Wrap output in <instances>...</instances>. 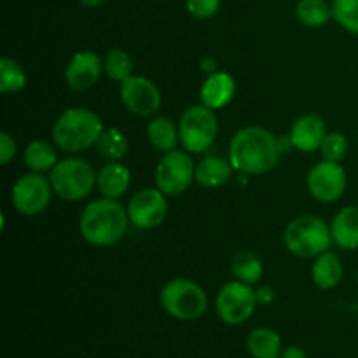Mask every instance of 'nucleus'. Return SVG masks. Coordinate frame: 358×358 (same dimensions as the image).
Instances as JSON below:
<instances>
[{
	"mask_svg": "<svg viewBox=\"0 0 358 358\" xmlns=\"http://www.w3.org/2000/svg\"><path fill=\"white\" fill-rule=\"evenodd\" d=\"M282 143L262 126H245L238 129L229 142L227 159L234 171L241 175H264L278 164Z\"/></svg>",
	"mask_w": 358,
	"mask_h": 358,
	"instance_id": "obj_1",
	"label": "nucleus"
},
{
	"mask_svg": "<svg viewBox=\"0 0 358 358\" xmlns=\"http://www.w3.org/2000/svg\"><path fill=\"white\" fill-rule=\"evenodd\" d=\"M128 210L112 198L94 199L79 217V233L94 247H112L124 238L129 226Z\"/></svg>",
	"mask_w": 358,
	"mask_h": 358,
	"instance_id": "obj_2",
	"label": "nucleus"
},
{
	"mask_svg": "<svg viewBox=\"0 0 358 358\" xmlns=\"http://www.w3.org/2000/svg\"><path fill=\"white\" fill-rule=\"evenodd\" d=\"M103 133V122L96 112L84 107L66 108L52 124V142L59 150L79 154L96 145Z\"/></svg>",
	"mask_w": 358,
	"mask_h": 358,
	"instance_id": "obj_3",
	"label": "nucleus"
},
{
	"mask_svg": "<svg viewBox=\"0 0 358 358\" xmlns=\"http://www.w3.org/2000/svg\"><path fill=\"white\" fill-rule=\"evenodd\" d=\"M287 250L301 259L318 257L331 248V226L317 215H299L290 220L283 234Z\"/></svg>",
	"mask_w": 358,
	"mask_h": 358,
	"instance_id": "obj_4",
	"label": "nucleus"
},
{
	"mask_svg": "<svg viewBox=\"0 0 358 358\" xmlns=\"http://www.w3.org/2000/svg\"><path fill=\"white\" fill-rule=\"evenodd\" d=\"M161 308L171 318L192 322L201 318L208 310V297L196 282L187 278H173L161 289Z\"/></svg>",
	"mask_w": 358,
	"mask_h": 358,
	"instance_id": "obj_5",
	"label": "nucleus"
},
{
	"mask_svg": "<svg viewBox=\"0 0 358 358\" xmlns=\"http://www.w3.org/2000/svg\"><path fill=\"white\" fill-rule=\"evenodd\" d=\"M98 173L80 157H65L49 171V182L58 198L65 201H80L93 192Z\"/></svg>",
	"mask_w": 358,
	"mask_h": 358,
	"instance_id": "obj_6",
	"label": "nucleus"
},
{
	"mask_svg": "<svg viewBox=\"0 0 358 358\" xmlns=\"http://www.w3.org/2000/svg\"><path fill=\"white\" fill-rule=\"evenodd\" d=\"M219 133V121L215 110L206 105H192L182 112L178 119V136L184 150L191 154H203L213 145Z\"/></svg>",
	"mask_w": 358,
	"mask_h": 358,
	"instance_id": "obj_7",
	"label": "nucleus"
},
{
	"mask_svg": "<svg viewBox=\"0 0 358 358\" xmlns=\"http://www.w3.org/2000/svg\"><path fill=\"white\" fill-rule=\"evenodd\" d=\"M196 180V164L187 150L164 152L156 166V187L168 198L180 196Z\"/></svg>",
	"mask_w": 358,
	"mask_h": 358,
	"instance_id": "obj_8",
	"label": "nucleus"
},
{
	"mask_svg": "<svg viewBox=\"0 0 358 358\" xmlns=\"http://www.w3.org/2000/svg\"><path fill=\"white\" fill-rule=\"evenodd\" d=\"M257 304V296L252 285L238 280L226 283L215 297L217 315L227 325H241L250 320Z\"/></svg>",
	"mask_w": 358,
	"mask_h": 358,
	"instance_id": "obj_9",
	"label": "nucleus"
},
{
	"mask_svg": "<svg viewBox=\"0 0 358 358\" xmlns=\"http://www.w3.org/2000/svg\"><path fill=\"white\" fill-rule=\"evenodd\" d=\"M55 194L49 177L45 178L44 173H35L30 171L27 175H21L13 185V205L21 215L35 217L44 212L51 203V196Z\"/></svg>",
	"mask_w": 358,
	"mask_h": 358,
	"instance_id": "obj_10",
	"label": "nucleus"
},
{
	"mask_svg": "<svg viewBox=\"0 0 358 358\" xmlns=\"http://www.w3.org/2000/svg\"><path fill=\"white\" fill-rule=\"evenodd\" d=\"M310 194L320 203H334L345 194L348 177L339 163L322 159L310 170L306 178Z\"/></svg>",
	"mask_w": 358,
	"mask_h": 358,
	"instance_id": "obj_11",
	"label": "nucleus"
},
{
	"mask_svg": "<svg viewBox=\"0 0 358 358\" xmlns=\"http://www.w3.org/2000/svg\"><path fill=\"white\" fill-rule=\"evenodd\" d=\"M126 210L133 226L143 231L154 229L166 219L168 196L157 187L142 189L129 199Z\"/></svg>",
	"mask_w": 358,
	"mask_h": 358,
	"instance_id": "obj_12",
	"label": "nucleus"
},
{
	"mask_svg": "<svg viewBox=\"0 0 358 358\" xmlns=\"http://www.w3.org/2000/svg\"><path fill=\"white\" fill-rule=\"evenodd\" d=\"M121 101L131 114L140 117L154 115L161 107V93L156 84L143 76H131L121 83Z\"/></svg>",
	"mask_w": 358,
	"mask_h": 358,
	"instance_id": "obj_13",
	"label": "nucleus"
},
{
	"mask_svg": "<svg viewBox=\"0 0 358 358\" xmlns=\"http://www.w3.org/2000/svg\"><path fill=\"white\" fill-rule=\"evenodd\" d=\"M103 70V62L93 51H79L70 58L65 69V80L70 90L86 91L98 83Z\"/></svg>",
	"mask_w": 358,
	"mask_h": 358,
	"instance_id": "obj_14",
	"label": "nucleus"
},
{
	"mask_svg": "<svg viewBox=\"0 0 358 358\" xmlns=\"http://www.w3.org/2000/svg\"><path fill=\"white\" fill-rule=\"evenodd\" d=\"M325 136H327V128L324 119L315 114H304L296 119L289 133L290 145L303 154L320 150Z\"/></svg>",
	"mask_w": 358,
	"mask_h": 358,
	"instance_id": "obj_15",
	"label": "nucleus"
},
{
	"mask_svg": "<svg viewBox=\"0 0 358 358\" xmlns=\"http://www.w3.org/2000/svg\"><path fill=\"white\" fill-rule=\"evenodd\" d=\"M236 94V80L231 73L219 72L206 76L205 83L201 84L199 90V98L201 103L206 105L212 110H219L229 105Z\"/></svg>",
	"mask_w": 358,
	"mask_h": 358,
	"instance_id": "obj_16",
	"label": "nucleus"
},
{
	"mask_svg": "<svg viewBox=\"0 0 358 358\" xmlns=\"http://www.w3.org/2000/svg\"><path fill=\"white\" fill-rule=\"evenodd\" d=\"M131 184V173L121 161H108L100 171H98V191L101 196L112 199H119L126 194Z\"/></svg>",
	"mask_w": 358,
	"mask_h": 358,
	"instance_id": "obj_17",
	"label": "nucleus"
},
{
	"mask_svg": "<svg viewBox=\"0 0 358 358\" xmlns=\"http://www.w3.org/2000/svg\"><path fill=\"white\" fill-rule=\"evenodd\" d=\"M332 241L345 250L358 248V206L339 210L331 224Z\"/></svg>",
	"mask_w": 358,
	"mask_h": 358,
	"instance_id": "obj_18",
	"label": "nucleus"
},
{
	"mask_svg": "<svg viewBox=\"0 0 358 358\" xmlns=\"http://www.w3.org/2000/svg\"><path fill=\"white\" fill-rule=\"evenodd\" d=\"M233 164L219 156H206L196 164V182L201 187L217 189L226 185L233 177Z\"/></svg>",
	"mask_w": 358,
	"mask_h": 358,
	"instance_id": "obj_19",
	"label": "nucleus"
},
{
	"mask_svg": "<svg viewBox=\"0 0 358 358\" xmlns=\"http://www.w3.org/2000/svg\"><path fill=\"white\" fill-rule=\"evenodd\" d=\"M311 278L320 290L336 289L343 280V264L338 255L327 250L315 257Z\"/></svg>",
	"mask_w": 358,
	"mask_h": 358,
	"instance_id": "obj_20",
	"label": "nucleus"
},
{
	"mask_svg": "<svg viewBox=\"0 0 358 358\" xmlns=\"http://www.w3.org/2000/svg\"><path fill=\"white\" fill-rule=\"evenodd\" d=\"M247 352L252 358H280L282 336L269 327L254 329L247 338Z\"/></svg>",
	"mask_w": 358,
	"mask_h": 358,
	"instance_id": "obj_21",
	"label": "nucleus"
},
{
	"mask_svg": "<svg viewBox=\"0 0 358 358\" xmlns=\"http://www.w3.org/2000/svg\"><path fill=\"white\" fill-rule=\"evenodd\" d=\"M23 161L30 171L45 173V171H51L59 159L52 143L45 140H31L23 150Z\"/></svg>",
	"mask_w": 358,
	"mask_h": 358,
	"instance_id": "obj_22",
	"label": "nucleus"
},
{
	"mask_svg": "<svg viewBox=\"0 0 358 358\" xmlns=\"http://www.w3.org/2000/svg\"><path fill=\"white\" fill-rule=\"evenodd\" d=\"M147 138H149L150 145L154 149L161 150V152H170L180 142L178 124L175 126V122L171 119L163 117V115L154 117L149 122V126H147Z\"/></svg>",
	"mask_w": 358,
	"mask_h": 358,
	"instance_id": "obj_23",
	"label": "nucleus"
},
{
	"mask_svg": "<svg viewBox=\"0 0 358 358\" xmlns=\"http://www.w3.org/2000/svg\"><path fill=\"white\" fill-rule=\"evenodd\" d=\"M231 271H233L234 278H236L238 282L255 285V283L261 282L262 275H264V264H262L261 257H259L257 254L248 250H241L233 257Z\"/></svg>",
	"mask_w": 358,
	"mask_h": 358,
	"instance_id": "obj_24",
	"label": "nucleus"
},
{
	"mask_svg": "<svg viewBox=\"0 0 358 358\" xmlns=\"http://www.w3.org/2000/svg\"><path fill=\"white\" fill-rule=\"evenodd\" d=\"M296 16L304 27L320 28L332 17V7H329L325 0H299Z\"/></svg>",
	"mask_w": 358,
	"mask_h": 358,
	"instance_id": "obj_25",
	"label": "nucleus"
},
{
	"mask_svg": "<svg viewBox=\"0 0 358 358\" xmlns=\"http://www.w3.org/2000/svg\"><path fill=\"white\" fill-rule=\"evenodd\" d=\"M96 150L103 159L107 161H121L128 154V138L124 133L117 128L103 129L101 136L96 142Z\"/></svg>",
	"mask_w": 358,
	"mask_h": 358,
	"instance_id": "obj_26",
	"label": "nucleus"
},
{
	"mask_svg": "<svg viewBox=\"0 0 358 358\" xmlns=\"http://www.w3.org/2000/svg\"><path fill=\"white\" fill-rule=\"evenodd\" d=\"M27 72L16 59H0V91L3 94L20 93L27 86Z\"/></svg>",
	"mask_w": 358,
	"mask_h": 358,
	"instance_id": "obj_27",
	"label": "nucleus"
},
{
	"mask_svg": "<svg viewBox=\"0 0 358 358\" xmlns=\"http://www.w3.org/2000/svg\"><path fill=\"white\" fill-rule=\"evenodd\" d=\"M103 72L115 83H124L133 76V62L124 49H110L103 58Z\"/></svg>",
	"mask_w": 358,
	"mask_h": 358,
	"instance_id": "obj_28",
	"label": "nucleus"
},
{
	"mask_svg": "<svg viewBox=\"0 0 358 358\" xmlns=\"http://www.w3.org/2000/svg\"><path fill=\"white\" fill-rule=\"evenodd\" d=\"M332 17L350 34L358 37V0H334Z\"/></svg>",
	"mask_w": 358,
	"mask_h": 358,
	"instance_id": "obj_29",
	"label": "nucleus"
},
{
	"mask_svg": "<svg viewBox=\"0 0 358 358\" xmlns=\"http://www.w3.org/2000/svg\"><path fill=\"white\" fill-rule=\"evenodd\" d=\"M350 149V143L346 140V136L339 131L327 133V136L324 138L320 147L322 157L325 161H332V163H341L346 157Z\"/></svg>",
	"mask_w": 358,
	"mask_h": 358,
	"instance_id": "obj_30",
	"label": "nucleus"
},
{
	"mask_svg": "<svg viewBox=\"0 0 358 358\" xmlns=\"http://www.w3.org/2000/svg\"><path fill=\"white\" fill-rule=\"evenodd\" d=\"M222 0H187V10L198 20H210L220 9Z\"/></svg>",
	"mask_w": 358,
	"mask_h": 358,
	"instance_id": "obj_31",
	"label": "nucleus"
},
{
	"mask_svg": "<svg viewBox=\"0 0 358 358\" xmlns=\"http://www.w3.org/2000/svg\"><path fill=\"white\" fill-rule=\"evenodd\" d=\"M16 156V142L9 133L2 131L0 133V163L6 166Z\"/></svg>",
	"mask_w": 358,
	"mask_h": 358,
	"instance_id": "obj_32",
	"label": "nucleus"
},
{
	"mask_svg": "<svg viewBox=\"0 0 358 358\" xmlns=\"http://www.w3.org/2000/svg\"><path fill=\"white\" fill-rule=\"evenodd\" d=\"M255 296H257V303L259 304H264V306H268V304H271L273 301H275L276 294L275 290H273V287H261V289L255 290Z\"/></svg>",
	"mask_w": 358,
	"mask_h": 358,
	"instance_id": "obj_33",
	"label": "nucleus"
},
{
	"mask_svg": "<svg viewBox=\"0 0 358 358\" xmlns=\"http://www.w3.org/2000/svg\"><path fill=\"white\" fill-rule=\"evenodd\" d=\"M280 358H308L306 352H304L301 346H289V348H283Z\"/></svg>",
	"mask_w": 358,
	"mask_h": 358,
	"instance_id": "obj_34",
	"label": "nucleus"
},
{
	"mask_svg": "<svg viewBox=\"0 0 358 358\" xmlns=\"http://www.w3.org/2000/svg\"><path fill=\"white\" fill-rule=\"evenodd\" d=\"M201 70L206 73V76H210V73H215L217 72V62L213 58H203Z\"/></svg>",
	"mask_w": 358,
	"mask_h": 358,
	"instance_id": "obj_35",
	"label": "nucleus"
},
{
	"mask_svg": "<svg viewBox=\"0 0 358 358\" xmlns=\"http://www.w3.org/2000/svg\"><path fill=\"white\" fill-rule=\"evenodd\" d=\"M79 2L86 7H98L103 2H107V0H79Z\"/></svg>",
	"mask_w": 358,
	"mask_h": 358,
	"instance_id": "obj_36",
	"label": "nucleus"
},
{
	"mask_svg": "<svg viewBox=\"0 0 358 358\" xmlns=\"http://www.w3.org/2000/svg\"><path fill=\"white\" fill-rule=\"evenodd\" d=\"M357 283H358V273H357Z\"/></svg>",
	"mask_w": 358,
	"mask_h": 358,
	"instance_id": "obj_37",
	"label": "nucleus"
}]
</instances>
